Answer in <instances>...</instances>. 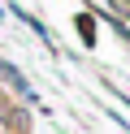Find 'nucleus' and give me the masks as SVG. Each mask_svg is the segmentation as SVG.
I'll list each match as a JSON object with an SVG mask.
<instances>
[{"label": "nucleus", "instance_id": "1", "mask_svg": "<svg viewBox=\"0 0 130 134\" xmlns=\"http://www.w3.org/2000/svg\"><path fill=\"white\" fill-rule=\"evenodd\" d=\"M0 78H4V87L13 91V95H22V99H35V91H30V82L22 78V69H17L13 61H4V56H0Z\"/></svg>", "mask_w": 130, "mask_h": 134}]
</instances>
